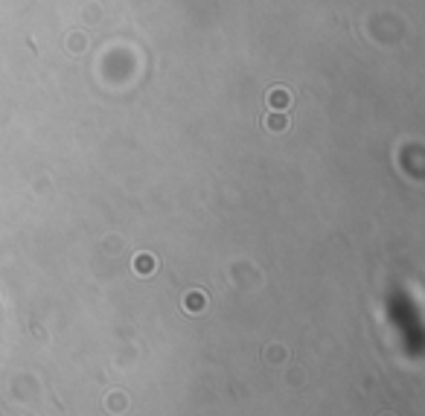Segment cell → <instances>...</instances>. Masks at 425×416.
<instances>
[{
  "label": "cell",
  "mask_w": 425,
  "mask_h": 416,
  "mask_svg": "<svg viewBox=\"0 0 425 416\" xmlns=\"http://www.w3.org/2000/svg\"><path fill=\"white\" fill-rule=\"evenodd\" d=\"M152 262H155L152 256H137V268H140V271H152V268H155Z\"/></svg>",
  "instance_id": "obj_1"
}]
</instances>
